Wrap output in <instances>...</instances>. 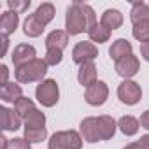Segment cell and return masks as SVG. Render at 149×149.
<instances>
[{
	"instance_id": "cell-1",
	"label": "cell",
	"mask_w": 149,
	"mask_h": 149,
	"mask_svg": "<svg viewBox=\"0 0 149 149\" xmlns=\"http://www.w3.org/2000/svg\"><path fill=\"white\" fill-rule=\"evenodd\" d=\"M47 74V63L40 58L23 65V67H18L14 70V76H16V81L19 84H28V83H42L44 77Z\"/></svg>"
},
{
	"instance_id": "cell-2",
	"label": "cell",
	"mask_w": 149,
	"mask_h": 149,
	"mask_svg": "<svg viewBox=\"0 0 149 149\" xmlns=\"http://www.w3.org/2000/svg\"><path fill=\"white\" fill-rule=\"evenodd\" d=\"M88 18L86 14L83 13L81 9V2L76 0L68 9H67V14H65V32L68 35H79V33H88Z\"/></svg>"
},
{
	"instance_id": "cell-3",
	"label": "cell",
	"mask_w": 149,
	"mask_h": 149,
	"mask_svg": "<svg viewBox=\"0 0 149 149\" xmlns=\"http://www.w3.org/2000/svg\"><path fill=\"white\" fill-rule=\"evenodd\" d=\"M35 98L42 107H54L60 100V86L54 79H44L35 88Z\"/></svg>"
},
{
	"instance_id": "cell-4",
	"label": "cell",
	"mask_w": 149,
	"mask_h": 149,
	"mask_svg": "<svg viewBox=\"0 0 149 149\" xmlns=\"http://www.w3.org/2000/svg\"><path fill=\"white\" fill-rule=\"evenodd\" d=\"M118 98L125 105H135V104H139L140 98H142V88H140V84L135 83V81H132V79H125L118 86Z\"/></svg>"
},
{
	"instance_id": "cell-5",
	"label": "cell",
	"mask_w": 149,
	"mask_h": 149,
	"mask_svg": "<svg viewBox=\"0 0 149 149\" xmlns=\"http://www.w3.org/2000/svg\"><path fill=\"white\" fill-rule=\"evenodd\" d=\"M97 56H98V47L91 40H81L72 49V60L77 65H84L88 61H95Z\"/></svg>"
},
{
	"instance_id": "cell-6",
	"label": "cell",
	"mask_w": 149,
	"mask_h": 149,
	"mask_svg": "<svg viewBox=\"0 0 149 149\" xmlns=\"http://www.w3.org/2000/svg\"><path fill=\"white\" fill-rule=\"evenodd\" d=\"M107 98H109V86L104 81H97L93 86H90L84 91V100L93 107L104 105L107 102Z\"/></svg>"
},
{
	"instance_id": "cell-7",
	"label": "cell",
	"mask_w": 149,
	"mask_h": 149,
	"mask_svg": "<svg viewBox=\"0 0 149 149\" xmlns=\"http://www.w3.org/2000/svg\"><path fill=\"white\" fill-rule=\"evenodd\" d=\"M114 68H116V74H118V76H121L123 79H132L133 76H137L139 70H140V61L132 53V54L118 60L116 65H114Z\"/></svg>"
},
{
	"instance_id": "cell-8",
	"label": "cell",
	"mask_w": 149,
	"mask_h": 149,
	"mask_svg": "<svg viewBox=\"0 0 149 149\" xmlns=\"http://www.w3.org/2000/svg\"><path fill=\"white\" fill-rule=\"evenodd\" d=\"M11 60H13L14 67L18 68V67H23V65L37 60V51H35V47L32 44H25L23 42V44H18L14 47V51L11 54Z\"/></svg>"
},
{
	"instance_id": "cell-9",
	"label": "cell",
	"mask_w": 149,
	"mask_h": 149,
	"mask_svg": "<svg viewBox=\"0 0 149 149\" xmlns=\"http://www.w3.org/2000/svg\"><path fill=\"white\" fill-rule=\"evenodd\" d=\"M79 133L83 137L84 142L88 144H95L100 140V135H98V126H97V118L90 116V118H84L79 125Z\"/></svg>"
},
{
	"instance_id": "cell-10",
	"label": "cell",
	"mask_w": 149,
	"mask_h": 149,
	"mask_svg": "<svg viewBox=\"0 0 149 149\" xmlns=\"http://www.w3.org/2000/svg\"><path fill=\"white\" fill-rule=\"evenodd\" d=\"M0 114H2V130L4 132H16L21 128L23 119L18 116V112L14 109L2 105L0 107Z\"/></svg>"
},
{
	"instance_id": "cell-11",
	"label": "cell",
	"mask_w": 149,
	"mask_h": 149,
	"mask_svg": "<svg viewBox=\"0 0 149 149\" xmlns=\"http://www.w3.org/2000/svg\"><path fill=\"white\" fill-rule=\"evenodd\" d=\"M97 126H98V135H100V140H109L114 137L116 130H118V121L112 118V116H98L97 118Z\"/></svg>"
},
{
	"instance_id": "cell-12",
	"label": "cell",
	"mask_w": 149,
	"mask_h": 149,
	"mask_svg": "<svg viewBox=\"0 0 149 149\" xmlns=\"http://www.w3.org/2000/svg\"><path fill=\"white\" fill-rule=\"evenodd\" d=\"M77 81L79 84H83L86 90L90 86H93L98 79H97V65L95 61H88L84 65H79V70H77Z\"/></svg>"
},
{
	"instance_id": "cell-13",
	"label": "cell",
	"mask_w": 149,
	"mask_h": 149,
	"mask_svg": "<svg viewBox=\"0 0 149 149\" xmlns=\"http://www.w3.org/2000/svg\"><path fill=\"white\" fill-rule=\"evenodd\" d=\"M19 25V14L14 11H6L2 16H0V33L4 37H9L16 32Z\"/></svg>"
},
{
	"instance_id": "cell-14",
	"label": "cell",
	"mask_w": 149,
	"mask_h": 149,
	"mask_svg": "<svg viewBox=\"0 0 149 149\" xmlns=\"http://www.w3.org/2000/svg\"><path fill=\"white\" fill-rule=\"evenodd\" d=\"M46 49H60L63 51L68 44V33L65 30H53L46 37Z\"/></svg>"
},
{
	"instance_id": "cell-15",
	"label": "cell",
	"mask_w": 149,
	"mask_h": 149,
	"mask_svg": "<svg viewBox=\"0 0 149 149\" xmlns=\"http://www.w3.org/2000/svg\"><path fill=\"white\" fill-rule=\"evenodd\" d=\"M132 51H133V46H132V42L128 39H116L112 42V46L109 47V56L114 61H118V60L132 54Z\"/></svg>"
},
{
	"instance_id": "cell-16",
	"label": "cell",
	"mask_w": 149,
	"mask_h": 149,
	"mask_svg": "<svg viewBox=\"0 0 149 149\" xmlns=\"http://www.w3.org/2000/svg\"><path fill=\"white\" fill-rule=\"evenodd\" d=\"M123 21H125L123 13H121V11H118V9H105V11H104V14L100 16V23H102L104 26H107L111 32H112V30L121 28Z\"/></svg>"
},
{
	"instance_id": "cell-17",
	"label": "cell",
	"mask_w": 149,
	"mask_h": 149,
	"mask_svg": "<svg viewBox=\"0 0 149 149\" xmlns=\"http://www.w3.org/2000/svg\"><path fill=\"white\" fill-rule=\"evenodd\" d=\"M0 98L6 104H16L19 98H23V88L18 83H7L6 86L0 88Z\"/></svg>"
},
{
	"instance_id": "cell-18",
	"label": "cell",
	"mask_w": 149,
	"mask_h": 149,
	"mask_svg": "<svg viewBox=\"0 0 149 149\" xmlns=\"http://www.w3.org/2000/svg\"><path fill=\"white\" fill-rule=\"evenodd\" d=\"M118 128L121 130L123 135L132 137V135H137V133H139L140 123H139L137 118H133V116L128 114V116H121V118L118 119Z\"/></svg>"
},
{
	"instance_id": "cell-19",
	"label": "cell",
	"mask_w": 149,
	"mask_h": 149,
	"mask_svg": "<svg viewBox=\"0 0 149 149\" xmlns=\"http://www.w3.org/2000/svg\"><path fill=\"white\" fill-rule=\"evenodd\" d=\"M46 30V26L35 18V14H30V16H26V19H25V23H23V32H25V35L26 37H32V39H35V37H39V35H42V32Z\"/></svg>"
},
{
	"instance_id": "cell-20",
	"label": "cell",
	"mask_w": 149,
	"mask_h": 149,
	"mask_svg": "<svg viewBox=\"0 0 149 149\" xmlns=\"http://www.w3.org/2000/svg\"><path fill=\"white\" fill-rule=\"evenodd\" d=\"M111 33H112V32H111L107 26H104L102 23H97V25H93V26L88 30V37H90V40H91L93 44H104V42H109Z\"/></svg>"
},
{
	"instance_id": "cell-21",
	"label": "cell",
	"mask_w": 149,
	"mask_h": 149,
	"mask_svg": "<svg viewBox=\"0 0 149 149\" xmlns=\"http://www.w3.org/2000/svg\"><path fill=\"white\" fill-rule=\"evenodd\" d=\"M130 21L132 25L140 21H149V6L146 2H133L130 9Z\"/></svg>"
},
{
	"instance_id": "cell-22",
	"label": "cell",
	"mask_w": 149,
	"mask_h": 149,
	"mask_svg": "<svg viewBox=\"0 0 149 149\" xmlns=\"http://www.w3.org/2000/svg\"><path fill=\"white\" fill-rule=\"evenodd\" d=\"M35 18L44 25V26H47L53 19H54V14H56V9H54V6L51 4V2H44V4H40L37 9H35Z\"/></svg>"
},
{
	"instance_id": "cell-23",
	"label": "cell",
	"mask_w": 149,
	"mask_h": 149,
	"mask_svg": "<svg viewBox=\"0 0 149 149\" xmlns=\"http://www.w3.org/2000/svg\"><path fill=\"white\" fill-rule=\"evenodd\" d=\"M23 123H25V128H44L46 126V114L35 107L32 112H28L23 118Z\"/></svg>"
},
{
	"instance_id": "cell-24",
	"label": "cell",
	"mask_w": 149,
	"mask_h": 149,
	"mask_svg": "<svg viewBox=\"0 0 149 149\" xmlns=\"http://www.w3.org/2000/svg\"><path fill=\"white\" fill-rule=\"evenodd\" d=\"M25 139L30 144H39L47 139V130L44 128H25Z\"/></svg>"
},
{
	"instance_id": "cell-25",
	"label": "cell",
	"mask_w": 149,
	"mask_h": 149,
	"mask_svg": "<svg viewBox=\"0 0 149 149\" xmlns=\"http://www.w3.org/2000/svg\"><path fill=\"white\" fill-rule=\"evenodd\" d=\"M132 35H133V39H137L139 42L149 40V21L135 23V25L132 26Z\"/></svg>"
},
{
	"instance_id": "cell-26",
	"label": "cell",
	"mask_w": 149,
	"mask_h": 149,
	"mask_svg": "<svg viewBox=\"0 0 149 149\" xmlns=\"http://www.w3.org/2000/svg\"><path fill=\"white\" fill-rule=\"evenodd\" d=\"M35 109V104H33V100L32 98H28V97H23V98H19L16 104H14V111L18 112V116L23 119L28 112H32Z\"/></svg>"
},
{
	"instance_id": "cell-27",
	"label": "cell",
	"mask_w": 149,
	"mask_h": 149,
	"mask_svg": "<svg viewBox=\"0 0 149 149\" xmlns=\"http://www.w3.org/2000/svg\"><path fill=\"white\" fill-rule=\"evenodd\" d=\"M47 149H67V139H65V130L63 132H54L49 140H47Z\"/></svg>"
},
{
	"instance_id": "cell-28",
	"label": "cell",
	"mask_w": 149,
	"mask_h": 149,
	"mask_svg": "<svg viewBox=\"0 0 149 149\" xmlns=\"http://www.w3.org/2000/svg\"><path fill=\"white\" fill-rule=\"evenodd\" d=\"M63 60V51L60 49H46V54H44V61L47 63V67H56L60 65Z\"/></svg>"
},
{
	"instance_id": "cell-29",
	"label": "cell",
	"mask_w": 149,
	"mask_h": 149,
	"mask_svg": "<svg viewBox=\"0 0 149 149\" xmlns=\"http://www.w3.org/2000/svg\"><path fill=\"white\" fill-rule=\"evenodd\" d=\"M81 9H83V13L86 14V18H88V25H90V28L93 26V25H97L98 21H97V13H95V9L90 6V4H83L81 2ZM88 28V30H90Z\"/></svg>"
},
{
	"instance_id": "cell-30",
	"label": "cell",
	"mask_w": 149,
	"mask_h": 149,
	"mask_svg": "<svg viewBox=\"0 0 149 149\" xmlns=\"http://www.w3.org/2000/svg\"><path fill=\"white\" fill-rule=\"evenodd\" d=\"M7 6H9V11H14V13L19 14V13H23L30 7V0H23V2H19V0H9Z\"/></svg>"
},
{
	"instance_id": "cell-31",
	"label": "cell",
	"mask_w": 149,
	"mask_h": 149,
	"mask_svg": "<svg viewBox=\"0 0 149 149\" xmlns=\"http://www.w3.org/2000/svg\"><path fill=\"white\" fill-rule=\"evenodd\" d=\"M11 149H32V144L23 137H16V139H11Z\"/></svg>"
},
{
	"instance_id": "cell-32",
	"label": "cell",
	"mask_w": 149,
	"mask_h": 149,
	"mask_svg": "<svg viewBox=\"0 0 149 149\" xmlns=\"http://www.w3.org/2000/svg\"><path fill=\"white\" fill-rule=\"evenodd\" d=\"M0 74H2V81H0V88L9 83V68L7 65H0Z\"/></svg>"
},
{
	"instance_id": "cell-33",
	"label": "cell",
	"mask_w": 149,
	"mask_h": 149,
	"mask_svg": "<svg viewBox=\"0 0 149 149\" xmlns=\"http://www.w3.org/2000/svg\"><path fill=\"white\" fill-rule=\"evenodd\" d=\"M139 123H140V128H144V130H147V132H149V109H147V111H144V112L140 114Z\"/></svg>"
},
{
	"instance_id": "cell-34",
	"label": "cell",
	"mask_w": 149,
	"mask_h": 149,
	"mask_svg": "<svg viewBox=\"0 0 149 149\" xmlns=\"http://www.w3.org/2000/svg\"><path fill=\"white\" fill-rule=\"evenodd\" d=\"M137 146H139V149H149V133L142 135V137L137 140Z\"/></svg>"
},
{
	"instance_id": "cell-35",
	"label": "cell",
	"mask_w": 149,
	"mask_h": 149,
	"mask_svg": "<svg viewBox=\"0 0 149 149\" xmlns=\"http://www.w3.org/2000/svg\"><path fill=\"white\" fill-rule=\"evenodd\" d=\"M140 54L146 61H149V40L146 42H140Z\"/></svg>"
},
{
	"instance_id": "cell-36",
	"label": "cell",
	"mask_w": 149,
	"mask_h": 149,
	"mask_svg": "<svg viewBox=\"0 0 149 149\" xmlns=\"http://www.w3.org/2000/svg\"><path fill=\"white\" fill-rule=\"evenodd\" d=\"M2 39V56H6L7 54V47H9V37H0Z\"/></svg>"
},
{
	"instance_id": "cell-37",
	"label": "cell",
	"mask_w": 149,
	"mask_h": 149,
	"mask_svg": "<svg viewBox=\"0 0 149 149\" xmlns=\"http://www.w3.org/2000/svg\"><path fill=\"white\" fill-rule=\"evenodd\" d=\"M9 146H11V140L2 135V137H0V149H7Z\"/></svg>"
},
{
	"instance_id": "cell-38",
	"label": "cell",
	"mask_w": 149,
	"mask_h": 149,
	"mask_svg": "<svg viewBox=\"0 0 149 149\" xmlns=\"http://www.w3.org/2000/svg\"><path fill=\"white\" fill-rule=\"evenodd\" d=\"M123 149H139V146H137V142H132V144H128V146H125Z\"/></svg>"
}]
</instances>
